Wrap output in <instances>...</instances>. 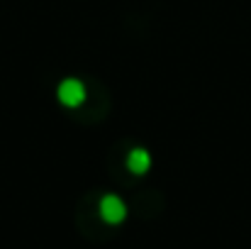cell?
<instances>
[{
	"label": "cell",
	"mask_w": 251,
	"mask_h": 249,
	"mask_svg": "<svg viewBox=\"0 0 251 249\" xmlns=\"http://www.w3.org/2000/svg\"><path fill=\"white\" fill-rule=\"evenodd\" d=\"M56 98L66 108H81L85 103V98H88L85 83L81 79H64L56 88Z\"/></svg>",
	"instance_id": "obj_2"
},
{
	"label": "cell",
	"mask_w": 251,
	"mask_h": 249,
	"mask_svg": "<svg viewBox=\"0 0 251 249\" xmlns=\"http://www.w3.org/2000/svg\"><path fill=\"white\" fill-rule=\"evenodd\" d=\"M98 213H100L102 222H107V225H122L127 220V203L120 195H115V193H105L100 198Z\"/></svg>",
	"instance_id": "obj_1"
},
{
	"label": "cell",
	"mask_w": 251,
	"mask_h": 249,
	"mask_svg": "<svg viewBox=\"0 0 251 249\" xmlns=\"http://www.w3.org/2000/svg\"><path fill=\"white\" fill-rule=\"evenodd\" d=\"M127 168H129L132 173H137V176H144V173L151 168V154H149L147 149H142V147L132 149V152L127 154Z\"/></svg>",
	"instance_id": "obj_3"
}]
</instances>
